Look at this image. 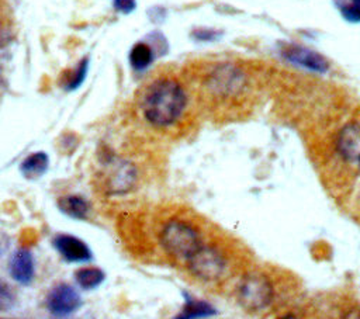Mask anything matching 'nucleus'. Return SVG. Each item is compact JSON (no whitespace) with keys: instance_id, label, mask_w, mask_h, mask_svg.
<instances>
[{"instance_id":"17","label":"nucleus","mask_w":360,"mask_h":319,"mask_svg":"<svg viewBox=\"0 0 360 319\" xmlns=\"http://www.w3.org/2000/svg\"><path fill=\"white\" fill-rule=\"evenodd\" d=\"M11 22L13 17L8 0H0V41L11 31Z\"/></svg>"},{"instance_id":"3","label":"nucleus","mask_w":360,"mask_h":319,"mask_svg":"<svg viewBox=\"0 0 360 319\" xmlns=\"http://www.w3.org/2000/svg\"><path fill=\"white\" fill-rule=\"evenodd\" d=\"M274 295L270 278L259 271L246 274L238 287L239 304L246 311H262L270 305Z\"/></svg>"},{"instance_id":"15","label":"nucleus","mask_w":360,"mask_h":319,"mask_svg":"<svg viewBox=\"0 0 360 319\" xmlns=\"http://www.w3.org/2000/svg\"><path fill=\"white\" fill-rule=\"evenodd\" d=\"M153 60V49L146 42H136L129 52V63L134 69L141 70Z\"/></svg>"},{"instance_id":"6","label":"nucleus","mask_w":360,"mask_h":319,"mask_svg":"<svg viewBox=\"0 0 360 319\" xmlns=\"http://www.w3.org/2000/svg\"><path fill=\"white\" fill-rule=\"evenodd\" d=\"M136 167L125 159H111L107 162L105 191L108 194H125L136 183Z\"/></svg>"},{"instance_id":"7","label":"nucleus","mask_w":360,"mask_h":319,"mask_svg":"<svg viewBox=\"0 0 360 319\" xmlns=\"http://www.w3.org/2000/svg\"><path fill=\"white\" fill-rule=\"evenodd\" d=\"M281 56L292 65L304 67L311 72L325 73L329 69V62L319 52L302 45L288 44L281 48Z\"/></svg>"},{"instance_id":"18","label":"nucleus","mask_w":360,"mask_h":319,"mask_svg":"<svg viewBox=\"0 0 360 319\" xmlns=\"http://www.w3.org/2000/svg\"><path fill=\"white\" fill-rule=\"evenodd\" d=\"M15 305V295L10 285L0 278V312H6Z\"/></svg>"},{"instance_id":"16","label":"nucleus","mask_w":360,"mask_h":319,"mask_svg":"<svg viewBox=\"0 0 360 319\" xmlns=\"http://www.w3.org/2000/svg\"><path fill=\"white\" fill-rule=\"evenodd\" d=\"M339 10L343 18L349 22H360V0L339 1Z\"/></svg>"},{"instance_id":"19","label":"nucleus","mask_w":360,"mask_h":319,"mask_svg":"<svg viewBox=\"0 0 360 319\" xmlns=\"http://www.w3.org/2000/svg\"><path fill=\"white\" fill-rule=\"evenodd\" d=\"M112 3L115 10L121 13H131L136 6L135 0H112Z\"/></svg>"},{"instance_id":"4","label":"nucleus","mask_w":360,"mask_h":319,"mask_svg":"<svg viewBox=\"0 0 360 319\" xmlns=\"http://www.w3.org/2000/svg\"><path fill=\"white\" fill-rule=\"evenodd\" d=\"M186 266L195 278L205 282H214L225 275L228 263L219 249L204 243L187 260Z\"/></svg>"},{"instance_id":"14","label":"nucleus","mask_w":360,"mask_h":319,"mask_svg":"<svg viewBox=\"0 0 360 319\" xmlns=\"http://www.w3.org/2000/svg\"><path fill=\"white\" fill-rule=\"evenodd\" d=\"M48 163H49V160H48L46 153L34 152L22 160L20 169H21V173L24 177L32 180V178L41 177L46 171Z\"/></svg>"},{"instance_id":"5","label":"nucleus","mask_w":360,"mask_h":319,"mask_svg":"<svg viewBox=\"0 0 360 319\" xmlns=\"http://www.w3.org/2000/svg\"><path fill=\"white\" fill-rule=\"evenodd\" d=\"M46 309L56 318H66L83 305L80 292L68 282H59L53 285L45 299Z\"/></svg>"},{"instance_id":"10","label":"nucleus","mask_w":360,"mask_h":319,"mask_svg":"<svg viewBox=\"0 0 360 319\" xmlns=\"http://www.w3.org/2000/svg\"><path fill=\"white\" fill-rule=\"evenodd\" d=\"M338 150L345 159H359L360 156V125L349 124L338 138Z\"/></svg>"},{"instance_id":"1","label":"nucleus","mask_w":360,"mask_h":319,"mask_svg":"<svg viewBox=\"0 0 360 319\" xmlns=\"http://www.w3.org/2000/svg\"><path fill=\"white\" fill-rule=\"evenodd\" d=\"M142 121L156 131H174L188 117L194 98L180 66L162 65L141 83L135 96Z\"/></svg>"},{"instance_id":"11","label":"nucleus","mask_w":360,"mask_h":319,"mask_svg":"<svg viewBox=\"0 0 360 319\" xmlns=\"http://www.w3.org/2000/svg\"><path fill=\"white\" fill-rule=\"evenodd\" d=\"M214 315H217V309L210 302L186 294L180 312L172 319H207Z\"/></svg>"},{"instance_id":"9","label":"nucleus","mask_w":360,"mask_h":319,"mask_svg":"<svg viewBox=\"0 0 360 319\" xmlns=\"http://www.w3.org/2000/svg\"><path fill=\"white\" fill-rule=\"evenodd\" d=\"M8 273L11 278L21 285L32 282L35 277V261L30 249L20 247L13 252L8 260Z\"/></svg>"},{"instance_id":"21","label":"nucleus","mask_w":360,"mask_h":319,"mask_svg":"<svg viewBox=\"0 0 360 319\" xmlns=\"http://www.w3.org/2000/svg\"><path fill=\"white\" fill-rule=\"evenodd\" d=\"M357 162H359V166H360V156H359V159H357Z\"/></svg>"},{"instance_id":"20","label":"nucleus","mask_w":360,"mask_h":319,"mask_svg":"<svg viewBox=\"0 0 360 319\" xmlns=\"http://www.w3.org/2000/svg\"><path fill=\"white\" fill-rule=\"evenodd\" d=\"M342 319H360V309H352V311H349Z\"/></svg>"},{"instance_id":"22","label":"nucleus","mask_w":360,"mask_h":319,"mask_svg":"<svg viewBox=\"0 0 360 319\" xmlns=\"http://www.w3.org/2000/svg\"><path fill=\"white\" fill-rule=\"evenodd\" d=\"M0 254H1V243H0Z\"/></svg>"},{"instance_id":"12","label":"nucleus","mask_w":360,"mask_h":319,"mask_svg":"<svg viewBox=\"0 0 360 319\" xmlns=\"http://www.w3.org/2000/svg\"><path fill=\"white\" fill-rule=\"evenodd\" d=\"M59 209L73 218V219H86L89 212H90V205L87 202L86 198H83L82 195H76V194H70V195H63L59 202Z\"/></svg>"},{"instance_id":"13","label":"nucleus","mask_w":360,"mask_h":319,"mask_svg":"<svg viewBox=\"0 0 360 319\" xmlns=\"http://www.w3.org/2000/svg\"><path fill=\"white\" fill-rule=\"evenodd\" d=\"M105 280V273L96 266H83L76 270L75 281L76 284L86 291L94 289L101 285Z\"/></svg>"},{"instance_id":"8","label":"nucleus","mask_w":360,"mask_h":319,"mask_svg":"<svg viewBox=\"0 0 360 319\" xmlns=\"http://www.w3.org/2000/svg\"><path fill=\"white\" fill-rule=\"evenodd\" d=\"M52 243L56 252L69 263H87L93 259L89 245L75 235L58 233Z\"/></svg>"},{"instance_id":"2","label":"nucleus","mask_w":360,"mask_h":319,"mask_svg":"<svg viewBox=\"0 0 360 319\" xmlns=\"http://www.w3.org/2000/svg\"><path fill=\"white\" fill-rule=\"evenodd\" d=\"M159 242L167 256L184 264L204 245L201 232L194 222L180 215L163 222L159 232Z\"/></svg>"}]
</instances>
